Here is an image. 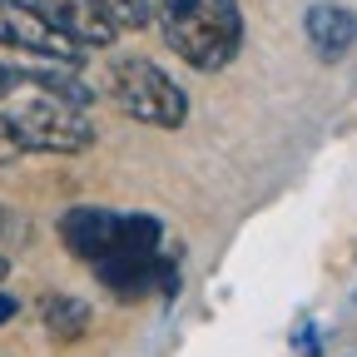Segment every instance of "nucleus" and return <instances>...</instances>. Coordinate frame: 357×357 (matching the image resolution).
Wrapping results in <instances>:
<instances>
[{"label":"nucleus","mask_w":357,"mask_h":357,"mask_svg":"<svg viewBox=\"0 0 357 357\" xmlns=\"http://www.w3.org/2000/svg\"><path fill=\"white\" fill-rule=\"evenodd\" d=\"M25 149H20V134L10 129V119L0 114V164H10V159H20Z\"/></svg>","instance_id":"9d476101"},{"label":"nucleus","mask_w":357,"mask_h":357,"mask_svg":"<svg viewBox=\"0 0 357 357\" xmlns=\"http://www.w3.org/2000/svg\"><path fill=\"white\" fill-rule=\"evenodd\" d=\"M0 45L20 50V55H35V60H65V65L84 60L79 45L40 6H25V0H0Z\"/></svg>","instance_id":"20e7f679"},{"label":"nucleus","mask_w":357,"mask_h":357,"mask_svg":"<svg viewBox=\"0 0 357 357\" xmlns=\"http://www.w3.org/2000/svg\"><path fill=\"white\" fill-rule=\"evenodd\" d=\"M119 218L124 213H109V208H70L60 218V238L79 263L95 268L119 253Z\"/></svg>","instance_id":"39448f33"},{"label":"nucleus","mask_w":357,"mask_h":357,"mask_svg":"<svg viewBox=\"0 0 357 357\" xmlns=\"http://www.w3.org/2000/svg\"><path fill=\"white\" fill-rule=\"evenodd\" d=\"M6 119L20 134L25 154H79L95 144V124L84 119V105H70L50 89H35L30 100L6 109Z\"/></svg>","instance_id":"f03ea898"},{"label":"nucleus","mask_w":357,"mask_h":357,"mask_svg":"<svg viewBox=\"0 0 357 357\" xmlns=\"http://www.w3.org/2000/svg\"><path fill=\"white\" fill-rule=\"evenodd\" d=\"M15 318H20V298L0 293V328H6V323H15Z\"/></svg>","instance_id":"f8f14e48"},{"label":"nucleus","mask_w":357,"mask_h":357,"mask_svg":"<svg viewBox=\"0 0 357 357\" xmlns=\"http://www.w3.org/2000/svg\"><path fill=\"white\" fill-rule=\"evenodd\" d=\"M298 352H303V357H318V352H323V347H318V328H312V323L298 328Z\"/></svg>","instance_id":"9b49d317"},{"label":"nucleus","mask_w":357,"mask_h":357,"mask_svg":"<svg viewBox=\"0 0 357 357\" xmlns=\"http://www.w3.org/2000/svg\"><path fill=\"white\" fill-rule=\"evenodd\" d=\"M6 273H10V263H6V258H0V278H6Z\"/></svg>","instance_id":"4468645a"},{"label":"nucleus","mask_w":357,"mask_h":357,"mask_svg":"<svg viewBox=\"0 0 357 357\" xmlns=\"http://www.w3.org/2000/svg\"><path fill=\"white\" fill-rule=\"evenodd\" d=\"M154 20L169 50L204 75L234 65V55L243 50L238 0H154Z\"/></svg>","instance_id":"f257e3e1"},{"label":"nucleus","mask_w":357,"mask_h":357,"mask_svg":"<svg viewBox=\"0 0 357 357\" xmlns=\"http://www.w3.org/2000/svg\"><path fill=\"white\" fill-rule=\"evenodd\" d=\"M303 35H307V50L323 65H337L357 45V15L347 6H337V0H318V6L303 15Z\"/></svg>","instance_id":"423d86ee"},{"label":"nucleus","mask_w":357,"mask_h":357,"mask_svg":"<svg viewBox=\"0 0 357 357\" xmlns=\"http://www.w3.org/2000/svg\"><path fill=\"white\" fill-rule=\"evenodd\" d=\"M0 234H6V208H0Z\"/></svg>","instance_id":"2eb2a0df"},{"label":"nucleus","mask_w":357,"mask_h":357,"mask_svg":"<svg viewBox=\"0 0 357 357\" xmlns=\"http://www.w3.org/2000/svg\"><path fill=\"white\" fill-rule=\"evenodd\" d=\"M84 328H89V303L84 298H70V293L45 298V333L55 342H79Z\"/></svg>","instance_id":"6e6552de"},{"label":"nucleus","mask_w":357,"mask_h":357,"mask_svg":"<svg viewBox=\"0 0 357 357\" xmlns=\"http://www.w3.org/2000/svg\"><path fill=\"white\" fill-rule=\"evenodd\" d=\"M114 30H144L154 20V0H95Z\"/></svg>","instance_id":"1a4fd4ad"},{"label":"nucleus","mask_w":357,"mask_h":357,"mask_svg":"<svg viewBox=\"0 0 357 357\" xmlns=\"http://www.w3.org/2000/svg\"><path fill=\"white\" fill-rule=\"evenodd\" d=\"M10 89H15V70L0 65V95H10Z\"/></svg>","instance_id":"ddd939ff"},{"label":"nucleus","mask_w":357,"mask_h":357,"mask_svg":"<svg viewBox=\"0 0 357 357\" xmlns=\"http://www.w3.org/2000/svg\"><path fill=\"white\" fill-rule=\"evenodd\" d=\"M40 10L50 15L79 50H105V45L119 35L109 20H105V10L95 6V0H40Z\"/></svg>","instance_id":"0eeeda50"},{"label":"nucleus","mask_w":357,"mask_h":357,"mask_svg":"<svg viewBox=\"0 0 357 357\" xmlns=\"http://www.w3.org/2000/svg\"><path fill=\"white\" fill-rule=\"evenodd\" d=\"M109 89L129 119H139L149 129H178L189 119V95L184 84H174L154 60H119L109 75Z\"/></svg>","instance_id":"7ed1b4c3"}]
</instances>
